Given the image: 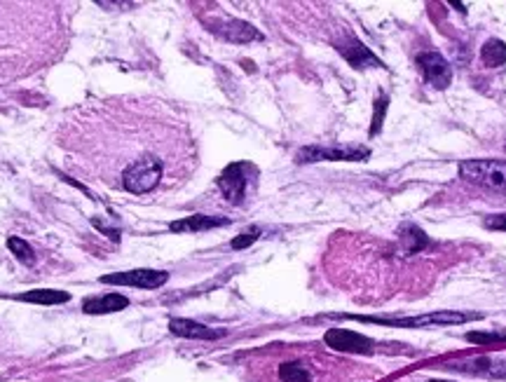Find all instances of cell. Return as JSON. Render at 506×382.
<instances>
[{
    "label": "cell",
    "mask_w": 506,
    "mask_h": 382,
    "mask_svg": "<svg viewBox=\"0 0 506 382\" xmlns=\"http://www.w3.org/2000/svg\"><path fill=\"white\" fill-rule=\"evenodd\" d=\"M342 319H354V322L363 324H377V326H394V329H427V326H453V324H467L471 319H478V315H469V312H453V310H441V312H429L422 317H358V315H342Z\"/></svg>",
    "instance_id": "6da1fadb"
},
{
    "label": "cell",
    "mask_w": 506,
    "mask_h": 382,
    "mask_svg": "<svg viewBox=\"0 0 506 382\" xmlns=\"http://www.w3.org/2000/svg\"><path fill=\"white\" fill-rule=\"evenodd\" d=\"M460 176L474 185L506 195V159H464Z\"/></svg>",
    "instance_id": "7a4b0ae2"
},
{
    "label": "cell",
    "mask_w": 506,
    "mask_h": 382,
    "mask_svg": "<svg viewBox=\"0 0 506 382\" xmlns=\"http://www.w3.org/2000/svg\"><path fill=\"white\" fill-rule=\"evenodd\" d=\"M162 171H164V166H162V159L157 157L145 155L136 159V162H131L122 171L124 190L131 192V195H145V192L157 187V183L162 180Z\"/></svg>",
    "instance_id": "3957f363"
},
{
    "label": "cell",
    "mask_w": 506,
    "mask_h": 382,
    "mask_svg": "<svg viewBox=\"0 0 506 382\" xmlns=\"http://www.w3.org/2000/svg\"><path fill=\"white\" fill-rule=\"evenodd\" d=\"M101 284H112V286H134V289H160L169 282V272L164 270H126V272H112L103 275Z\"/></svg>",
    "instance_id": "277c9868"
},
{
    "label": "cell",
    "mask_w": 506,
    "mask_h": 382,
    "mask_svg": "<svg viewBox=\"0 0 506 382\" xmlns=\"http://www.w3.org/2000/svg\"><path fill=\"white\" fill-rule=\"evenodd\" d=\"M249 171H253V166L249 162H232L223 169V173L218 176V187H221L223 197L230 204L244 202L246 197V185H249Z\"/></svg>",
    "instance_id": "5b68a950"
},
{
    "label": "cell",
    "mask_w": 506,
    "mask_h": 382,
    "mask_svg": "<svg viewBox=\"0 0 506 382\" xmlns=\"http://www.w3.org/2000/svg\"><path fill=\"white\" fill-rule=\"evenodd\" d=\"M370 155L368 148L361 145H305L298 150V162H321V159H344V162H354V159H365Z\"/></svg>",
    "instance_id": "8992f818"
},
{
    "label": "cell",
    "mask_w": 506,
    "mask_h": 382,
    "mask_svg": "<svg viewBox=\"0 0 506 382\" xmlns=\"http://www.w3.org/2000/svg\"><path fill=\"white\" fill-rule=\"evenodd\" d=\"M323 343L335 352H351V354H372V347H375V343H372L370 338L361 336V333L347 331V329L326 331Z\"/></svg>",
    "instance_id": "52a82bcc"
},
{
    "label": "cell",
    "mask_w": 506,
    "mask_h": 382,
    "mask_svg": "<svg viewBox=\"0 0 506 382\" xmlns=\"http://www.w3.org/2000/svg\"><path fill=\"white\" fill-rule=\"evenodd\" d=\"M417 66L424 73L427 82L436 89H446L453 82V68L446 61V57L439 52H422L417 54Z\"/></svg>",
    "instance_id": "ba28073f"
},
{
    "label": "cell",
    "mask_w": 506,
    "mask_h": 382,
    "mask_svg": "<svg viewBox=\"0 0 506 382\" xmlns=\"http://www.w3.org/2000/svg\"><path fill=\"white\" fill-rule=\"evenodd\" d=\"M211 31L218 33L221 38H225L228 43H253V40H263V36L258 33V29H253L251 24L239 22V19H228V22H211Z\"/></svg>",
    "instance_id": "9c48e42d"
},
{
    "label": "cell",
    "mask_w": 506,
    "mask_h": 382,
    "mask_svg": "<svg viewBox=\"0 0 506 382\" xmlns=\"http://www.w3.org/2000/svg\"><path fill=\"white\" fill-rule=\"evenodd\" d=\"M169 331H171L174 336L190 338V340H218L225 336V331L209 329V326L193 322V319H171V322H169Z\"/></svg>",
    "instance_id": "30bf717a"
},
{
    "label": "cell",
    "mask_w": 506,
    "mask_h": 382,
    "mask_svg": "<svg viewBox=\"0 0 506 382\" xmlns=\"http://www.w3.org/2000/svg\"><path fill=\"white\" fill-rule=\"evenodd\" d=\"M129 308V298L122 294H105L96 298H87L82 303L84 315H110V312H119Z\"/></svg>",
    "instance_id": "8fae6325"
},
{
    "label": "cell",
    "mask_w": 506,
    "mask_h": 382,
    "mask_svg": "<svg viewBox=\"0 0 506 382\" xmlns=\"http://www.w3.org/2000/svg\"><path fill=\"white\" fill-rule=\"evenodd\" d=\"M223 225H230V218L195 213V216L174 220V223L169 225V230L171 232H204V230H214V228H223Z\"/></svg>",
    "instance_id": "7c38bea8"
},
{
    "label": "cell",
    "mask_w": 506,
    "mask_h": 382,
    "mask_svg": "<svg viewBox=\"0 0 506 382\" xmlns=\"http://www.w3.org/2000/svg\"><path fill=\"white\" fill-rule=\"evenodd\" d=\"M337 52H340L342 57L347 59L354 68L382 66V61H379L375 54L368 50V47L358 43V40H347V43H340V45H337Z\"/></svg>",
    "instance_id": "4fadbf2b"
},
{
    "label": "cell",
    "mask_w": 506,
    "mask_h": 382,
    "mask_svg": "<svg viewBox=\"0 0 506 382\" xmlns=\"http://www.w3.org/2000/svg\"><path fill=\"white\" fill-rule=\"evenodd\" d=\"M398 242H401V249H403L406 256H413V253H420L422 249L429 246V237L424 232L420 230L417 225H403L398 230Z\"/></svg>",
    "instance_id": "5bb4252c"
},
{
    "label": "cell",
    "mask_w": 506,
    "mask_h": 382,
    "mask_svg": "<svg viewBox=\"0 0 506 382\" xmlns=\"http://www.w3.org/2000/svg\"><path fill=\"white\" fill-rule=\"evenodd\" d=\"M19 301L35 303V305H63L70 301V296L66 291H59V289H33V291L21 294Z\"/></svg>",
    "instance_id": "9a60e30c"
},
{
    "label": "cell",
    "mask_w": 506,
    "mask_h": 382,
    "mask_svg": "<svg viewBox=\"0 0 506 382\" xmlns=\"http://www.w3.org/2000/svg\"><path fill=\"white\" fill-rule=\"evenodd\" d=\"M481 59L485 66L490 68H497V66H504L506 64V43L497 38H490L488 43L481 47Z\"/></svg>",
    "instance_id": "2e32d148"
},
{
    "label": "cell",
    "mask_w": 506,
    "mask_h": 382,
    "mask_svg": "<svg viewBox=\"0 0 506 382\" xmlns=\"http://www.w3.org/2000/svg\"><path fill=\"white\" fill-rule=\"evenodd\" d=\"M279 380L281 382H312V373L307 371L305 364L300 361H286L279 366Z\"/></svg>",
    "instance_id": "e0dca14e"
},
{
    "label": "cell",
    "mask_w": 506,
    "mask_h": 382,
    "mask_svg": "<svg viewBox=\"0 0 506 382\" xmlns=\"http://www.w3.org/2000/svg\"><path fill=\"white\" fill-rule=\"evenodd\" d=\"M7 249L14 253V258H17L19 263H24V265H33L35 263V253H33V249L28 242H24L21 237H10L7 239Z\"/></svg>",
    "instance_id": "ac0fdd59"
},
{
    "label": "cell",
    "mask_w": 506,
    "mask_h": 382,
    "mask_svg": "<svg viewBox=\"0 0 506 382\" xmlns=\"http://www.w3.org/2000/svg\"><path fill=\"white\" fill-rule=\"evenodd\" d=\"M260 232H263V230H260V228H249V230H246V232H242V235H239V237H235V239H232V249H235V251H242V249H249L251 244H253V242H256L258 237H260Z\"/></svg>",
    "instance_id": "d6986e66"
},
{
    "label": "cell",
    "mask_w": 506,
    "mask_h": 382,
    "mask_svg": "<svg viewBox=\"0 0 506 382\" xmlns=\"http://www.w3.org/2000/svg\"><path fill=\"white\" fill-rule=\"evenodd\" d=\"M384 113H387V96L382 94L379 99H375V113H372V124H370V136H375L379 129H382L384 122Z\"/></svg>",
    "instance_id": "ffe728a7"
},
{
    "label": "cell",
    "mask_w": 506,
    "mask_h": 382,
    "mask_svg": "<svg viewBox=\"0 0 506 382\" xmlns=\"http://www.w3.org/2000/svg\"><path fill=\"white\" fill-rule=\"evenodd\" d=\"M467 340H469V343H476V345L502 343V340H506V331L504 333H478V331H471V333H467Z\"/></svg>",
    "instance_id": "44dd1931"
},
{
    "label": "cell",
    "mask_w": 506,
    "mask_h": 382,
    "mask_svg": "<svg viewBox=\"0 0 506 382\" xmlns=\"http://www.w3.org/2000/svg\"><path fill=\"white\" fill-rule=\"evenodd\" d=\"M485 228H490V230H502V232H506V213L488 216V218H485Z\"/></svg>",
    "instance_id": "7402d4cb"
},
{
    "label": "cell",
    "mask_w": 506,
    "mask_h": 382,
    "mask_svg": "<svg viewBox=\"0 0 506 382\" xmlns=\"http://www.w3.org/2000/svg\"><path fill=\"white\" fill-rule=\"evenodd\" d=\"M101 8H129V3H105V0H98Z\"/></svg>",
    "instance_id": "603a6c76"
},
{
    "label": "cell",
    "mask_w": 506,
    "mask_h": 382,
    "mask_svg": "<svg viewBox=\"0 0 506 382\" xmlns=\"http://www.w3.org/2000/svg\"><path fill=\"white\" fill-rule=\"evenodd\" d=\"M429 382H441V380H429Z\"/></svg>",
    "instance_id": "cb8c5ba5"
}]
</instances>
